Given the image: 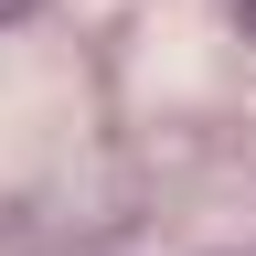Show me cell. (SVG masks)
Returning a JSON list of instances; mask_svg holds the SVG:
<instances>
[{
    "label": "cell",
    "mask_w": 256,
    "mask_h": 256,
    "mask_svg": "<svg viewBox=\"0 0 256 256\" xmlns=\"http://www.w3.org/2000/svg\"><path fill=\"white\" fill-rule=\"evenodd\" d=\"M22 11H43V0H0V22H22Z\"/></svg>",
    "instance_id": "6da1fadb"
},
{
    "label": "cell",
    "mask_w": 256,
    "mask_h": 256,
    "mask_svg": "<svg viewBox=\"0 0 256 256\" xmlns=\"http://www.w3.org/2000/svg\"><path fill=\"white\" fill-rule=\"evenodd\" d=\"M224 11H235V22H246V32H256V0H224Z\"/></svg>",
    "instance_id": "7a4b0ae2"
}]
</instances>
